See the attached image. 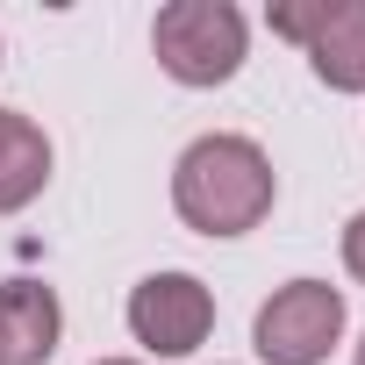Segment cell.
I'll return each instance as SVG.
<instances>
[{"instance_id": "cell-1", "label": "cell", "mask_w": 365, "mask_h": 365, "mask_svg": "<svg viewBox=\"0 0 365 365\" xmlns=\"http://www.w3.org/2000/svg\"><path fill=\"white\" fill-rule=\"evenodd\" d=\"M172 201L201 237H244L272 208V158L251 136H201L172 172Z\"/></svg>"}, {"instance_id": "cell-2", "label": "cell", "mask_w": 365, "mask_h": 365, "mask_svg": "<svg viewBox=\"0 0 365 365\" xmlns=\"http://www.w3.org/2000/svg\"><path fill=\"white\" fill-rule=\"evenodd\" d=\"M150 43L179 86H222L244 65V15L230 0H172L150 22Z\"/></svg>"}, {"instance_id": "cell-3", "label": "cell", "mask_w": 365, "mask_h": 365, "mask_svg": "<svg viewBox=\"0 0 365 365\" xmlns=\"http://www.w3.org/2000/svg\"><path fill=\"white\" fill-rule=\"evenodd\" d=\"M344 336V294L322 279H294L258 308V358L265 365H322Z\"/></svg>"}, {"instance_id": "cell-4", "label": "cell", "mask_w": 365, "mask_h": 365, "mask_svg": "<svg viewBox=\"0 0 365 365\" xmlns=\"http://www.w3.org/2000/svg\"><path fill=\"white\" fill-rule=\"evenodd\" d=\"M208 322H215V301H208V287H201L194 272H150V279L129 294V329H136V344H150L158 358L201 351Z\"/></svg>"}, {"instance_id": "cell-5", "label": "cell", "mask_w": 365, "mask_h": 365, "mask_svg": "<svg viewBox=\"0 0 365 365\" xmlns=\"http://www.w3.org/2000/svg\"><path fill=\"white\" fill-rule=\"evenodd\" d=\"M58 351V294L36 279L0 287V365H43Z\"/></svg>"}, {"instance_id": "cell-6", "label": "cell", "mask_w": 365, "mask_h": 365, "mask_svg": "<svg viewBox=\"0 0 365 365\" xmlns=\"http://www.w3.org/2000/svg\"><path fill=\"white\" fill-rule=\"evenodd\" d=\"M308 65L336 93H365V0H329V15L308 43Z\"/></svg>"}, {"instance_id": "cell-7", "label": "cell", "mask_w": 365, "mask_h": 365, "mask_svg": "<svg viewBox=\"0 0 365 365\" xmlns=\"http://www.w3.org/2000/svg\"><path fill=\"white\" fill-rule=\"evenodd\" d=\"M43 179H51V136L22 108H0V215L36 201Z\"/></svg>"}, {"instance_id": "cell-8", "label": "cell", "mask_w": 365, "mask_h": 365, "mask_svg": "<svg viewBox=\"0 0 365 365\" xmlns=\"http://www.w3.org/2000/svg\"><path fill=\"white\" fill-rule=\"evenodd\" d=\"M322 15H329V0H287V8H272V29L294 36V43H315Z\"/></svg>"}, {"instance_id": "cell-9", "label": "cell", "mask_w": 365, "mask_h": 365, "mask_svg": "<svg viewBox=\"0 0 365 365\" xmlns=\"http://www.w3.org/2000/svg\"><path fill=\"white\" fill-rule=\"evenodd\" d=\"M344 265L365 279V215H351V230H344Z\"/></svg>"}, {"instance_id": "cell-10", "label": "cell", "mask_w": 365, "mask_h": 365, "mask_svg": "<svg viewBox=\"0 0 365 365\" xmlns=\"http://www.w3.org/2000/svg\"><path fill=\"white\" fill-rule=\"evenodd\" d=\"M101 365H129V358H101Z\"/></svg>"}, {"instance_id": "cell-11", "label": "cell", "mask_w": 365, "mask_h": 365, "mask_svg": "<svg viewBox=\"0 0 365 365\" xmlns=\"http://www.w3.org/2000/svg\"><path fill=\"white\" fill-rule=\"evenodd\" d=\"M358 365H365V344H358Z\"/></svg>"}]
</instances>
